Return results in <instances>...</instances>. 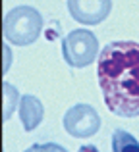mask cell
Returning <instances> with one entry per match:
<instances>
[{"label": "cell", "instance_id": "1", "mask_svg": "<svg viewBox=\"0 0 139 152\" xmlns=\"http://www.w3.org/2000/svg\"><path fill=\"white\" fill-rule=\"evenodd\" d=\"M97 77L104 104L114 115L139 118V42H108L99 54Z\"/></svg>", "mask_w": 139, "mask_h": 152}, {"label": "cell", "instance_id": "2", "mask_svg": "<svg viewBox=\"0 0 139 152\" xmlns=\"http://www.w3.org/2000/svg\"><path fill=\"white\" fill-rule=\"evenodd\" d=\"M43 15L33 6H15L4 15L2 33L10 45L29 46L41 37Z\"/></svg>", "mask_w": 139, "mask_h": 152}, {"label": "cell", "instance_id": "3", "mask_svg": "<svg viewBox=\"0 0 139 152\" xmlns=\"http://www.w3.org/2000/svg\"><path fill=\"white\" fill-rule=\"evenodd\" d=\"M62 56L71 67H87L99 56V39L93 31L71 29L62 41Z\"/></svg>", "mask_w": 139, "mask_h": 152}, {"label": "cell", "instance_id": "4", "mask_svg": "<svg viewBox=\"0 0 139 152\" xmlns=\"http://www.w3.org/2000/svg\"><path fill=\"white\" fill-rule=\"evenodd\" d=\"M64 129L74 139H89L101 129V118L89 104H75L64 114Z\"/></svg>", "mask_w": 139, "mask_h": 152}, {"label": "cell", "instance_id": "5", "mask_svg": "<svg viewBox=\"0 0 139 152\" xmlns=\"http://www.w3.org/2000/svg\"><path fill=\"white\" fill-rule=\"evenodd\" d=\"M112 0H68V12L83 25H99L108 18Z\"/></svg>", "mask_w": 139, "mask_h": 152}, {"label": "cell", "instance_id": "6", "mask_svg": "<svg viewBox=\"0 0 139 152\" xmlns=\"http://www.w3.org/2000/svg\"><path fill=\"white\" fill-rule=\"evenodd\" d=\"M19 119L25 131H33L39 127V123L45 118V106L35 94H23L19 100Z\"/></svg>", "mask_w": 139, "mask_h": 152}, {"label": "cell", "instance_id": "7", "mask_svg": "<svg viewBox=\"0 0 139 152\" xmlns=\"http://www.w3.org/2000/svg\"><path fill=\"white\" fill-rule=\"evenodd\" d=\"M112 152H139V141L128 131L116 129L112 133Z\"/></svg>", "mask_w": 139, "mask_h": 152}, {"label": "cell", "instance_id": "8", "mask_svg": "<svg viewBox=\"0 0 139 152\" xmlns=\"http://www.w3.org/2000/svg\"><path fill=\"white\" fill-rule=\"evenodd\" d=\"M2 108H4V114H2V119L4 121H10V118H12V114H14V110L18 108V100H21L19 98V93H18V89H15L14 85H10L8 81H4L2 83Z\"/></svg>", "mask_w": 139, "mask_h": 152}, {"label": "cell", "instance_id": "9", "mask_svg": "<svg viewBox=\"0 0 139 152\" xmlns=\"http://www.w3.org/2000/svg\"><path fill=\"white\" fill-rule=\"evenodd\" d=\"M25 152H68L58 142H45V145H31Z\"/></svg>", "mask_w": 139, "mask_h": 152}, {"label": "cell", "instance_id": "10", "mask_svg": "<svg viewBox=\"0 0 139 152\" xmlns=\"http://www.w3.org/2000/svg\"><path fill=\"white\" fill-rule=\"evenodd\" d=\"M4 52H6V64H4V73H6L8 71V64H12V52L8 54V46L4 48Z\"/></svg>", "mask_w": 139, "mask_h": 152}, {"label": "cell", "instance_id": "11", "mask_svg": "<svg viewBox=\"0 0 139 152\" xmlns=\"http://www.w3.org/2000/svg\"><path fill=\"white\" fill-rule=\"evenodd\" d=\"M77 152H99L97 150V146H93V145H87V146H81Z\"/></svg>", "mask_w": 139, "mask_h": 152}]
</instances>
